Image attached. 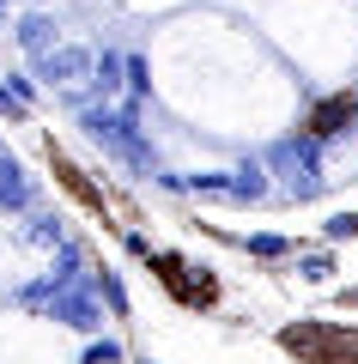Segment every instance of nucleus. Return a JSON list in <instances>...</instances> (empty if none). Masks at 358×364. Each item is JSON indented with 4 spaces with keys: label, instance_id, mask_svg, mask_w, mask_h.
I'll list each match as a JSON object with an SVG mask.
<instances>
[{
    "label": "nucleus",
    "instance_id": "f257e3e1",
    "mask_svg": "<svg viewBox=\"0 0 358 364\" xmlns=\"http://www.w3.org/2000/svg\"><path fill=\"white\" fill-rule=\"evenodd\" d=\"M328 273H334L328 255H310V261H304V279H328Z\"/></svg>",
    "mask_w": 358,
    "mask_h": 364
}]
</instances>
